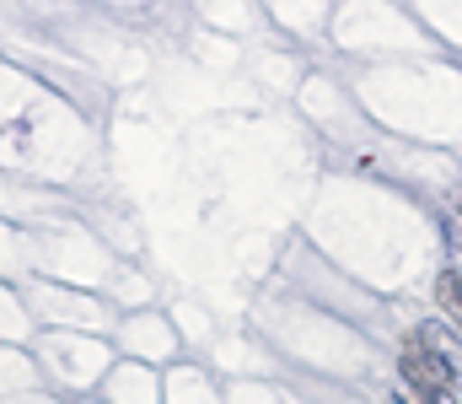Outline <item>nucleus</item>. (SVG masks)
<instances>
[{
  "label": "nucleus",
  "mask_w": 462,
  "mask_h": 404,
  "mask_svg": "<svg viewBox=\"0 0 462 404\" xmlns=\"http://www.w3.org/2000/svg\"><path fill=\"white\" fill-rule=\"evenodd\" d=\"M398 372H403L414 404H457L452 399V389H457L452 362H441V356H430L425 345H414V334H409V345L398 351Z\"/></svg>",
  "instance_id": "nucleus-1"
},
{
  "label": "nucleus",
  "mask_w": 462,
  "mask_h": 404,
  "mask_svg": "<svg viewBox=\"0 0 462 404\" xmlns=\"http://www.w3.org/2000/svg\"><path fill=\"white\" fill-rule=\"evenodd\" d=\"M436 302H441L447 318H457V329H462V275L457 269H441L436 275Z\"/></svg>",
  "instance_id": "nucleus-2"
}]
</instances>
